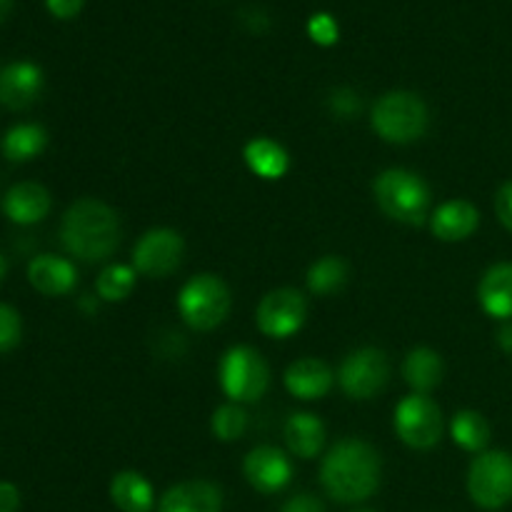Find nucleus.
<instances>
[{"instance_id": "nucleus-1", "label": "nucleus", "mask_w": 512, "mask_h": 512, "mask_svg": "<svg viewBox=\"0 0 512 512\" xmlns=\"http://www.w3.org/2000/svg\"><path fill=\"white\" fill-rule=\"evenodd\" d=\"M60 243L80 263H105L120 245L118 213L103 200H75L60 223Z\"/></svg>"}, {"instance_id": "nucleus-2", "label": "nucleus", "mask_w": 512, "mask_h": 512, "mask_svg": "<svg viewBox=\"0 0 512 512\" xmlns=\"http://www.w3.org/2000/svg\"><path fill=\"white\" fill-rule=\"evenodd\" d=\"M320 483L338 503H363L380 485L378 450L358 438L340 440L323 458Z\"/></svg>"}, {"instance_id": "nucleus-3", "label": "nucleus", "mask_w": 512, "mask_h": 512, "mask_svg": "<svg viewBox=\"0 0 512 512\" xmlns=\"http://www.w3.org/2000/svg\"><path fill=\"white\" fill-rule=\"evenodd\" d=\"M375 203L388 215L405 225H423L430 210V188L418 173L405 168H390L375 178Z\"/></svg>"}, {"instance_id": "nucleus-4", "label": "nucleus", "mask_w": 512, "mask_h": 512, "mask_svg": "<svg viewBox=\"0 0 512 512\" xmlns=\"http://www.w3.org/2000/svg\"><path fill=\"white\" fill-rule=\"evenodd\" d=\"M430 123L428 105L410 90H390L370 113V125L383 140L395 145L415 143L425 135Z\"/></svg>"}, {"instance_id": "nucleus-5", "label": "nucleus", "mask_w": 512, "mask_h": 512, "mask_svg": "<svg viewBox=\"0 0 512 512\" xmlns=\"http://www.w3.org/2000/svg\"><path fill=\"white\" fill-rule=\"evenodd\" d=\"M230 290L218 275H193L178 295V313L198 333H208L225 323L230 315Z\"/></svg>"}, {"instance_id": "nucleus-6", "label": "nucleus", "mask_w": 512, "mask_h": 512, "mask_svg": "<svg viewBox=\"0 0 512 512\" xmlns=\"http://www.w3.org/2000/svg\"><path fill=\"white\" fill-rule=\"evenodd\" d=\"M270 385V368L258 350L235 345L220 360V388L233 403H255Z\"/></svg>"}, {"instance_id": "nucleus-7", "label": "nucleus", "mask_w": 512, "mask_h": 512, "mask_svg": "<svg viewBox=\"0 0 512 512\" xmlns=\"http://www.w3.org/2000/svg\"><path fill=\"white\" fill-rule=\"evenodd\" d=\"M468 493L483 510H500L512 500V455L488 450L468 470Z\"/></svg>"}, {"instance_id": "nucleus-8", "label": "nucleus", "mask_w": 512, "mask_h": 512, "mask_svg": "<svg viewBox=\"0 0 512 512\" xmlns=\"http://www.w3.org/2000/svg\"><path fill=\"white\" fill-rule=\"evenodd\" d=\"M395 433L408 448L430 450L443 438V413L428 395H408L395 408Z\"/></svg>"}, {"instance_id": "nucleus-9", "label": "nucleus", "mask_w": 512, "mask_h": 512, "mask_svg": "<svg viewBox=\"0 0 512 512\" xmlns=\"http://www.w3.org/2000/svg\"><path fill=\"white\" fill-rule=\"evenodd\" d=\"M390 360L378 348L353 350L338 370V383L343 393L353 400H370L388 385Z\"/></svg>"}, {"instance_id": "nucleus-10", "label": "nucleus", "mask_w": 512, "mask_h": 512, "mask_svg": "<svg viewBox=\"0 0 512 512\" xmlns=\"http://www.w3.org/2000/svg\"><path fill=\"white\" fill-rule=\"evenodd\" d=\"M308 318V303L295 288L270 290L255 310V323L268 338L285 340L298 333Z\"/></svg>"}, {"instance_id": "nucleus-11", "label": "nucleus", "mask_w": 512, "mask_h": 512, "mask_svg": "<svg viewBox=\"0 0 512 512\" xmlns=\"http://www.w3.org/2000/svg\"><path fill=\"white\" fill-rule=\"evenodd\" d=\"M185 243L180 233L170 228H153L135 243L133 268L145 278H168L180 268Z\"/></svg>"}, {"instance_id": "nucleus-12", "label": "nucleus", "mask_w": 512, "mask_h": 512, "mask_svg": "<svg viewBox=\"0 0 512 512\" xmlns=\"http://www.w3.org/2000/svg\"><path fill=\"white\" fill-rule=\"evenodd\" d=\"M243 473L258 493L273 495L288 488L293 480V465L283 450L273 448V445H260L245 455Z\"/></svg>"}, {"instance_id": "nucleus-13", "label": "nucleus", "mask_w": 512, "mask_h": 512, "mask_svg": "<svg viewBox=\"0 0 512 512\" xmlns=\"http://www.w3.org/2000/svg\"><path fill=\"white\" fill-rule=\"evenodd\" d=\"M43 93V70L28 60H18L0 70V103L10 110H25Z\"/></svg>"}, {"instance_id": "nucleus-14", "label": "nucleus", "mask_w": 512, "mask_h": 512, "mask_svg": "<svg viewBox=\"0 0 512 512\" xmlns=\"http://www.w3.org/2000/svg\"><path fill=\"white\" fill-rule=\"evenodd\" d=\"M223 493L210 480H185L163 493L158 512H220Z\"/></svg>"}, {"instance_id": "nucleus-15", "label": "nucleus", "mask_w": 512, "mask_h": 512, "mask_svg": "<svg viewBox=\"0 0 512 512\" xmlns=\"http://www.w3.org/2000/svg\"><path fill=\"white\" fill-rule=\"evenodd\" d=\"M285 388L293 398L298 400H320L330 393L335 383V375L328 363L318 358H303L295 360L288 370H285Z\"/></svg>"}, {"instance_id": "nucleus-16", "label": "nucleus", "mask_w": 512, "mask_h": 512, "mask_svg": "<svg viewBox=\"0 0 512 512\" xmlns=\"http://www.w3.org/2000/svg\"><path fill=\"white\" fill-rule=\"evenodd\" d=\"M480 213L468 200H448L430 215V230L435 238L445 243H460L468 240L478 230Z\"/></svg>"}, {"instance_id": "nucleus-17", "label": "nucleus", "mask_w": 512, "mask_h": 512, "mask_svg": "<svg viewBox=\"0 0 512 512\" xmlns=\"http://www.w3.org/2000/svg\"><path fill=\"white\" fill-rule=\"evenodd\" d=\"M28 280L38 293L48 298L68 295L78 283V273L70 260L58 258V255H38L28 265Z\"/></svg>"}, {"instance_id": "nucleus-18", "label": "nucleus", "mask_w": 512, "mask_h": 512, "mask_svg": "<svg viewBox=\"0 0 512 512\" xmlns=\"http://www.w3.org/2000/svg\"><path fill=\"white\" fill-rule=\"evenodd\" d=\"M3 210L18 225L40 223L50 213V193L38 183H18L5 195Z\"/></svg>"}, {"instance_id": "nucleus-19", "label": "nucleus", "mask_w": 512, "mask_h": 512, "mask_svg": "<svg viewBox=\"0 0 512 512\" xmlns=\"http://www.w3.org/2000/svg\"><path fill=\"white\" fill-rule=\"evenodd\" d=\"M478 300L490 318H512V263H498L485 270L478 288Z\"/></svg>"}, {"instance_id": "nucleus-20", "label": "nucleus", "mask_w": 512, "mask_h": 512, "mask_svg": "<svg viewBox=\"0 0 512 512\" xmlns=\"http://www.w3.org/2000/svg\"><path fill=\"white\" fill-rule=\"evenodd\" d=\"M285 443L290 453L303 460H313L325 445V425L313 413H293L285 423Z\"/></svg>"}, {"instance_id": "nucleus-21", "label": "nucleus", "mask_w": 512, "mask_h": 512, "mask_svg": "<svg viewBox=\"0 0 512 512\" xmlns=\"http://www.w3.org/2000/svg\"><path fill=\"white\" fill-rule=\"evenodd\" d=\"M110 500L120 512H153L155 490L135 470H123L110 480Z\"/></svg>"}, {"instance_id": "nucleus-22", "label": "nucleus", "mask_w": 512, "mask_h": 512, "mask_svg": "<svg viewBox=\"0 0 512 512\" xmlns=\"http://www.w3.org/2000/svg\"><path fill=\"white\" fill-rule=\"evenodd\" d=\"M250 173L263 180H280L290 168V158L280 143L270 138H253L243 148Z\"/></svg>"}, {"instance_id": "nucleus-23", "label": "nucleus", "mask_w": 512, "mask_h": 512, "mask_svg": "<svg viewBox=\"0 0 512 512\" xmlns=\"http://www.w3.org/2000/svg\"><path fill=\"white\" fill-rule=\"evenodd\" d=\"M403 378L418 395H428L443 380V360L435 350L415 348L410 350L403 363Z\"/></svg>"}, {"instance_id": "nucleus-24", "label": "nucleus", "mask_w": 512, "mask_h": 512, "mask_svg": "<svg viewBox=\"0 0 512 512\" xmlns=\"http://www.w3.org/2000/svg\"><path fill=\"white\" fill-rule=\"evenodd\" d=\"M48 145V133L45 128L35 123H23V125H15L5 133L3 138V155L13 163H25V160H33L35 155H40Z\"/></svg>"}, {"instance_id": "nucleus-25", "label": "nucleus", "mask_w": 512, "mask_h": 512, "mask_svg": "<svg viewBox=\"0 0 512 512\" xmlns=\"http://www.w3.org/2000/svg\"><path fill=\"white\" fill-rule=\"evenodd\" d=\"M450 435H453L455 445H460L468 453H485L490 443V425L475 410H460V413L453 415Z\"/></svg>"}, {"instance_id": "nucleus-26", "label": "nucleus", "mask_w": 512, "mask_h": 512, "mask_svg": "<svg viewBox=\"0 0 512 512\" xmlns=\"http://www.w3.org/2000/svg\"><path fill=\"white\" fill-rule=\"evenodd\" d=\"M305 280H308V288L313 295H333L348 283V263L338 255H325L310 265Z\"/></svg>"}, {"instance_id": "nucleus-27", "label": "nucleus", "mask_w": 512, "mask_h": 512, "mask_svg": "<svg viewBox=\"0 0 512 512\" xmlns=\"http://www.w3.org/2000/svg\"><path fill=\"white\" fill-rule=\"evenodd\" d=\"M135 273L138 270L130 268V265H108L98 275V280H95V290H98V295L105 303H120V300H125L133 293L135 278H138Z\"/></svg>"}, {"instance_id": "nucleus-28", "label": "nucleus", "mask_w": 512, "mask_h": 512, "mask_svg": "<svg viewBox=\"0 0 512 512\" xmlns=\"http://www.w3.org/2000/svg\"><path fill=\"white\" fill-rule=\"evenodd\" d=\"M248 423L250 418L248 413H245L243 405L225 403L213 413V423H210V428H213V435L218 440H223V443H233V440L243 438L245 430H248Z\"/></svg>"}, {"instance_id": "nucleus-29", "label": "nucleus", "mask_w": 512, "mask_h": 512, "mask_svg": "<svg viewBox=\"0 0 512 512\" xmlns=\"http://www.w3.org/2000/svg\"><path fill=\"white\" fill-rule=\"evenodd\" d=\"M20 315L10 305L0 303V353H8L20 343Z\"/></svg>"}, {"instance_id": "nucleus-30", "label": "nucleus", "mask_w": 512, "mask_h": 512, "mask_svg": "<svg viewBox=\"0 0 512 512\" xmlns=\"http://www.w3.org/2000/svg\"><path fill=\"white\" fill-rule=\"evenodd\" d=\"M308 33H310V38L315 40V43L325 45V48H328V45L338 43L340 30H338V23H335V20L330 18L328 13H318V15H313V18H310Z\"/></svg>"}, {"instance_id": "nucleus-31", "label": "nucleus", "mask_w": 512, "mask_h": 512, "mask_svg": "<svg viewBox=\"0 0 512 512\" xmlns=\"http://www.w3.org/2000/svg\"><path fill=\"white\" fill-rule=\"evenodd\" d=\"M330 110H333L338 118L350 120L360 110V98L350 88H338L330 95Z\"/></svg>"}, {"instance_id": "nucleus-32", "label": "nucleus", "mask_w": 512, "mask_h": 512, "mask_svg": "<svg viewBox=\"0 0 512 512\" xmlns=\"http://www.w3.org/2000/svg\"><path fill=\"white\" fill-rule=\"evenodd\" d=\"M495 213H498L500 223L512 233V180L500 185L498 195H495Z\"/></svg>"}, {"instance_id": "nucleus-33", "label": "nucleus", "mask_w": 512, "mask_h": 512, "mask_svg": "<svg viewBox=\"0 0 512 512\" xmlns=\"http://www.w3.org/2000/svg\"><path fill=\"white\" fill-rule=\"evenodd\" d=\"M283 512H325L323 503L308 493H300L283 505Z\"/></svg>"}, {"instance_id": "nucleus-34", "label": "nucleus", "mask_w": 512, "mask_h": 512, "mask_svg": "<svg viewBox=\"0 0 512 512\" xmlns=\"http://www.w3.org/2000/svg\"><path fill=\"white\" fill-rule=\"evenodd\" d=\"M85 0H45V5H48L50 13L55 15V18H75V15L80 13V8H83Z\"/></svg>"}, {"instance_id": "nucleus-35", "label": "nucleus", "mask_w": 512, "mask_h": 512, "mask_svg": "<svg viewBox=\"0 0 512 512\" xmlns=\"http://www.w3.org/2000/svg\"><path fill=\"white\" fill-rule=\"evenodd\" d=\"M20 493L13 483H0V512H18Z\"/></svg>"}, {"instance_id": "nucleus-36", "label": "nucleus", "mask_w": 512, "mask_h": 512, "mask_svg": "<svg viewBox=\"0 0 512 512\" xmlns=\"http://www.w3.org/2000/svg\"><path fill=\"white\" fill-rule=\"evenodd\" d=\"M498 343H500V348L505 350V353H512V323H508L503 330H500Z\"/></svg>"}, {"instance_id": "nucleus-37", "label": "nucleus", "mask_w": 512, "mask_h": 512, "mask_svg": "<svg viewBox=\"0 0 512 512\" xmlns=\"http://www.w3.org/2000/svg\"><path fill=\"white\" fill-rule=\"evenodd\" d=\"M10 8H13V0H0V20L10 13Z\"/></svg>"}, {"instance_id": "nucleus-38", "label": "nucleus", "mask_w": 512, "mask_h": 512, "mask_svg": "<svg viewBox=\"0 0 512 512\" xmlns=\"http://www.w3.org/2000/svg\"><path fill=\"white\" fill-rule=\"evenodd\" d=\"M5 270H8V263H5V258L0 255V283H3V278H5Z\"/></svg>"}, {"instance_id": "nucleus-39", "label": "nucleus", "mask_w": 512, "mask_h": 512, "mask_svg": "<svg viewBox=\"0 0 512 512\" xmlns=\"http://www.w3.org/2000/svg\"><path fill=\"white\" fill-rule=\"evenodd\" d=\"M358 512H370V510H358Z\"/></svg>"}]
</instances>
